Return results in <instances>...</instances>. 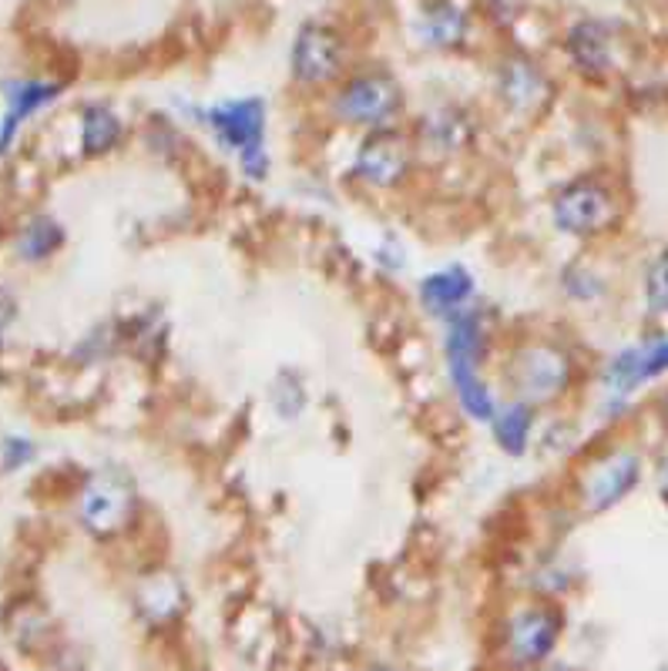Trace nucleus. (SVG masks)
I'll use <instances>...</instances> for the list:
<instances>
[{"label": "nucleus", "mask_w": 668, "mask_h": 671, "mask_svg": "<svg viewBox=\"0 0 668 671\" xmlns=\"http://www.w3.org/2000/svg\"><path fill=\"white\" fill-rule=\"evenodd\" d=\"M440 360L443 380H448L451 400L461 416L474 426H487L501 403V390L494 376V322L484 306L440 322Z\"/></svg>", "instance_id": "1"}, {"label": "nucleus", "mask_w": 668, "mask_h": 671, "mask_svg": "<svg viewBox=\"0 0 668 671\" xmlns=\"http://www.w3.org/2000/svg\"><path fill=\"white\" fill-rule=\"evenodd\" d=\"M501 396L524 400L531 406H562L582 383V360L572 343L551 332H517L501 347L494 363Z\"/></svg>", "instance_id": "2"}, {"label": "nucleus", "mask_w": 668, "mask_h": 671, "mask_svg": "<svg viewBox=\"0 0 668 671\" xmlns=\"http://www.w3.org/2000/svg\"><path fill=\"white\" fill-rule=\"evenodd\" d=\"M192 125L208 138V145L229 158L243 182L266 185L273 175L269 152V104L259 94L222 97L212 104H192Z\"/></svg>", "instance_id": "3"}, {"label": "nucleus", "mask_w": 668, "mask_h": 671, "mask_svg": "<svg viewBox=\"0 0 668 671\" xmlns=\"http://www.w3.org/2000/svg\"><path fill=\"white\" fill-rule=\"evenodd\" d=\"M329 125L370 135L383 128H400L407 111V91L400 78L387 68L350 71L322 101Z\"/></svg>", "instance_id": "4"}, {"label": "nucleus", "mask_w": 668, "mask_h": 671, "mask_svg": "<svg viewBox=\"0 0 668 671\" xmlns=\"http://www.w3.org/2000/svg\"><path fill=\"white\" fill-rule=\"evenodd\" d=\"M625 202L605 172H582L547 195V221L562 239L592 242L621 221Z\"/></svg>", "instance_id": "5"}, {"label": "nucleus", "mask_w": 668, "mask_h": 671, "mask_svg": "<svg viewBox=\"0 0 668 671\" xmlns=\"http://www.w3.org/2000/svg\"><path fill=\"white\" fill-rule=\"evenodd\" d=\"M562 631L565 615L551 598L517 601L494 628V664L504 671H534L551 661Z\"/></svg>", "instance_id": "6"}, {"label": "nucleus", "mask_w": 668, "mask_h": 671, "mask_svg": "<svg viewBox=\"0 0 668 671\" xmlns=\"http://www.w3.org/2000/svg\"><path fill=\"white\" fill-rule=\"evenodd\" d=\"M645 477V457L631 443H608L588 454L572 477V504L582 517H602L621 507Z\"/></svg>", "instance_id": "7"}, {"label": "nucleus", "mask_w": 668, "mask_h": 671, "mask_svg": "<svg viewBox=\"0 0 668 671\" xmlns=\"http://www.w3.org/2000/svg\"><path fill=\"white\" fill-rule=\"evenodd\" d=\"M417 168H420L417 145L410 132L400 125L360 135L347 165V178L367 195H397L413 182Z\"/></svg>", "instance_id": "8"}, {"label": "nucleus", "mask_w": 668, "mask_h": 671, "mask_svg": "<svg viewBox=\"0 0 668 671\" xmlns=\"http://www.w3.org/2000/svg\"><path fill=\"white\" fill-rule=\"evenodd\" d=\"M138 514H142V494L132 474L122 467L94 471L78 494V520L88 534L101 540L132 530Z\"/></svg>", "instance_id": "9"}, {"label": "nucleus", "mask_w": 668, "mask_h": 671, "mask_svg": "<svg viewBox=\"0 0 668 671\" xmlns=\"http://www.w3.org/2000/svg\"><path fill=\"white\" fill-rule=\"evenodd\" d=\"M407 132L417 145L420 165H458L471 158L481 142V125L474 111L458 101L430 104L413 118Z\"/></svg>", "instance_id": "10"}, {"label": "nucleus", "mask_w": 668, "mask_h": 671, "mask_svg": "<svg viewBox=\"0 0 668 671\" xmlns=\"http://www.w3.org/2000/svg\"><path fill=\"white\" fill-rule=\"evenodd\" d=\"M350 74L347 38L326 24L306 21L289 44V81L299 91H332Z\"/></svg>", "instance_id": "11"}, {"label": "nucleus", "mask_w": 668, "mask_h": 671, "mask_svg": "<svg viewBox=\"0 0 668 671\" xmlns=\"http://www.w3.org/2000/svg\"><path fill=\"white\" fill-rule=\"evenodd\" d=\"M494 97L511 118L537 122L554 104V81L534 58L511 51L494 68Z\"/></svg>", "instance_id": "12"}, {"label": "nucleus", "mask_w": 668, "mask_h": 671, "mask_svg": "<svg viewBox=\"0 0 668 671\" xmlns=\"http://www.w3.org/2000/svg\"><path fill=\"white\" fill-rule=\"evenodd\" d=\"M413 299H417V309L440 326V322L481 306V279L474 276L471 266L448 262L440 269L423 272L413 282Z\"/></svg>", "instance_id": "13"}, {"label": "nucleus", "mask_w": 668, "mask_h": 671, "mask_svg": "<svg viewBox=\"0 0 668 671\" xmlns=\"http://www.w3.org/2000/svg\"><path fill=\"white\" fill-rule=\"evenodd\" d=\"M484 430L491 433V443H494L497 454H504L511 461H524L534 454V446H537L541 410L524 403V400L501 396V403H497V410Z\"/></svg>", "instance_id": "14"}, {"label": "nucleus", "mask_w": 668, "mask_h": 671, "mask_svg": "<svg viewBox=\"0 0 668 671\" xmlns=\"http://www.w3.org/2000/svg\"><path fill=\"white\" fill-rule=\"evenodd\" d=\"M565 51L578 74L602 81L615 71V34L605 21H578L565 34Z\"/></svg>", "instance_id": "15"}, {"label": "nucleus", "mask_w": 668, "mask_h": 671, "mask_svg": "<svg viewBox=\"0 0 668 671\" xmlns=\"http://www.w3.org/2000/svg\"><path fill=\"white\" fill-rule=\"evenodd\" d=\"M61 97V84L54 81H34V78H21L8 84V115L0 122V152H8L11 142L18 138L21 125L28 118H34L38 111H44L48 104H54Z\"/></svg>", "instance_id": "16"}, {"label": "nucleus", "mask_w": 668, "mask_h": 671, "mask_svg": "<svg viewBox=\"0 0 668 671\" xmlns=\"http://www.w3.org/2000/svg\"><path fill=\"white\" fill-rule=\"evenodd\" d=\"M471 34V18L454 0H433L417 18V38L430 51H458Z\"/></svg>", "instance_id": "17"}, {"label": "nucleus", "mask_w": 668, "mask_h": 671, "mask_svg": "<svg viewBox=\"0 0 668 671\" xmlns=\"http://www.w3.org/2000/svg\"><path fill=\"white\" fill-rule=\"evenodd\" d=\"M129 138V125L115 107L104 101H91L81 107V155L107 158L115 155Z\"/></svg>", "instance_id": "18"}, {"label": "nucleus", "mask_w": 668, "mask_h": 671, "mask_svg": "<svg viewBox=\"0 0 668 671\" xmlns=\"http://www.w3.org/2000/svg\"><path fill=\"white\" fill-rule=\"evenodd\" d=\"M185 605H188V595H185V588H182V581L175 578V575H168V571H158V575H152L145 585H142V591H138V608H142V615L152 621V624H172L182 611H185Z\"/></svg>", "instance_id": "19"}, {"label": "nucleus", "mask_w": 668, "mask_h": 671, "mask_svg": "<svg viewBox=\"0 0 668 671\" xmlns=\"http://www.w3.org/2000/svg\"><path fill=\"white\" fill-rule=\"evenodd\" d=\"M64 246V226L51 215H34L24 221V229L18 236V256L24 262H48L58 256Z\"/></svg>", "instance_id": "20"}, {"label": "nucleus", "mask_w": 668, "mask_h": 671, "mask_svg": "<svg viewBox=\"0 0 668 671\" xmlns=\"http://www.w3.org/2000/svg\"><path fill=\"white\" fill-rule=\"evenodd\" d=\"M558 292L575 306H592L608 296V279L585 259H572L558 272Z\"/></svg>", "instance_id": "21"}, {"label": "nucleus", "mask_w": 668, "mask_h": 671, "mask_svg": "<svg viewBox=\"0 0 668 671\" xmlns=\"http://www.w3.org/2000/svg\"><path fill=\"white\" fill-rule=\"evenodd\" d=\"M269 403H273V410H276L279 420H286V423L299 420L306 413V406H309V390H306L302 373L279 370L273 376V383H269Z\"/></svg>", "instance_id": "22"}, {"label": "nucleus", "mask_w": 668, "mask_h": 671, "mask_svg": "<svg viewBox=\"0 0 668 671\" xmlns=\"http://www.w3.org/2000/svg\"><path fill=\"white\" fill-rule=\"evenodd\" d=\"M641 289H645V306L651 316H665L668 312V249L658 252L648 269H645V279H641Z\"/></svg>", "instance_id": "23"}, {"label": "nucleus", "mask_w": 668, "mask_h": 671, "mask_svg": "<svg viewBox=\"0 0 668 671\" xmlns=\"http://www.w3.org/2000/svg\"><path fill=\"white\" fill-rule=\"evenodd\" d=\"M638 347V363H641V380L655 383L661 376H668V336H651Z\"/></svg>", "instance_id": "24"}, {"label": "nucleus", "mask_w": 668, "mask_h": 671, "mask_svg": "<svg viewBox=\"0 0 668 671\" xmlns=\"http://www.w3.org/2000/svg\"><path fill=\"white\" fill-rule=\"evenodd\" d=\"M34 443L31 440H21V436H8L4 443H0V461H4V471H21L24 464L34 461Z\"/></svg>", "instance_id": "25"}, {"label": "nucleus", "mask_w": 668, "mask_h": 671, "mask_svg": "<svg viewBox=\"0 0 668 671\" xmlns=\"http://www.w3.org/2000/svg\"><path fill=\"white\" fill-rule=\"evenodd\" d=\"M14 319H18V299L8 289H0V343H4V336H8Z\"/></svg>", "instance_id": "26"}, {"label": "nucleus", "mask_w": 668, "mask_h": 671, "mask_svg": "<svg viewBox=\"0 0 668 671\" xmlns=\"http://www.w3.org/2000/svg\"><path fill=\"white\" fill-rule=\"evenodd\" d=\"M363 671H400V668H393V664H367Z\"/></svg>", "instance_id": "27"}, {"label": "nucleus", "mask_w": 668, "mask_h": 671, "mask_svg": "<svg viewBox=\"0 0 668 671\" xmlns=\"http://www.w3.org/2000/svg\"><path fill=\"white\" fill-rule=\"evenodd\" d=\"M534 671H562V668H551V664H541V668H534Z\"/></svg>", "instance_id": "28"}]
</instances>
